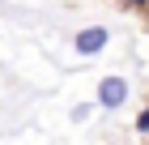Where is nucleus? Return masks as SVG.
I'll use <instances>...</instances> for the list:
<instances>
[{"label":"nucleus","mask_w":149,"mask_h":145,"mask_svg":"<svg viewBox=\"0 0 149 145\" xmlns=\"http://www.w3.org/2000/svg\"><path fill=\"white\" fill-rule=\"evenodd\" d=\"M136 128H141V132H149V107H145V111L136 115Z\"/></svg>","instance_id":"20e7f679"},{"label":"nucleus","mask_w":149,"mask_h":145,"mask_svg":"<svg viewBox=\"0 0 149 145\" xmlns=\"http://www.w3.org/2000/svg\"><path fill=\"white\" fill-rule=\"evenodd\" d=\"M128 4H141V9H145V4H149V0H128Z\"/></svg>","instance_id":"39448f33"},{"label":"nucleus","mask_w":149,"mask_h":145,"mask_svg":"<svg viewBox=\"0 0 149 145\" xmlns=\"http://www.w3.org/2000/svg\"><path fill=\"white\" fill-rule=\"evenodd\" d=\"M90 111H94L90 102H77V107H72V124H81V120H90Z\"/></svg>","instance_id":"7ed1b4c3"},{"label":"nucleus","mask_w":149,"mask_h":145,"mask_svg":"<svg viewBox=\"0 0 149 145\" xmlns=\"http://www.w3.org/2000/svg\"><path fill=\"white\" fill-rule=\"evenodd\" d=\"M111 43V34H107V26H85V30L72 39V47H77L81 56H98L102 47Z\"/></svg>","instance_id":"f03ea898"},{"label":"nucleus","mask_w":149,"mask_h":145,"mask_svg":"<svg viewBox=\"0 0 149 145\" xmlns=\"http://www.w3.org/2000/svg\"><path fill=\"white\" fill-rule=\"evenodd\" d=\"M128 102V81L124 77H102L98 81V107L115 111V107H124Z\"/></svg>","instance_id":"f257e3e1"}]
</instances>
